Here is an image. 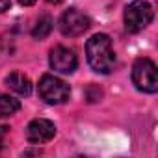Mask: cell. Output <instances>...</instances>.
<instances>
[{"label": "cell", "instance_id": "8", "mask_svg": "<svg viewBox=\"0 0 158 158\" xmlns=\"http://www.w3.org/2000/svg\"><path fill=\"white\" fill-rule=\"evenodd\" d=\"M6 86L11 91L19 93L23 97H28L32 93V82H30V78L26 74H23V73H17V71L15 73H10L6 76Z\"/></svg>", "mask_w": 158, "mask_h": 158}, {"label": "cell", "instance_id": "11", "mask_svg": "<svg viewBox=\"0 0 158 158\" xmlns=\"http://www.w3.org/2000/svg\"><path fill=\"white\" fill-rule=\"evenodd\" d=\"M10 6H11V0H0V13L10 10Z\"/></svg>", "mask_w": 158, "mask_h": 158}, {"label": "cell", "instance_id": "6", "mask_svg": "<svg viewBox=\"0 0 158 158\" xmlns=\"http://www.w3.org/2000/svg\"><path fill=\"white\" fill-rule=\"evenodd\" d=\"M48 61H50V67L56 73H63V74L73 73L78 65V58H76L74 50L69 48V47H63V45H56L50 50Z\"/></svg>", "mask_w": 158, "mask_h": 158}, {"label": "cell", "instance_id": "3", "mask_svg": "<svg viewBox=\"0 0 158 158\" xmlns=\"http://www.w3.org/2000/svg\"><path fill=\"white\" fill-rule=\"evenodd\" d=\"M152 17H154V10L149 2H145V0H134L125 10V28L130 34H138L151 24Z\"/></svg>", "mask_w": 158, "mask_h": 158}, {"label": "cell", "instance_id": "4", "mask_svg": "<svg viewBox=\"0 0 158 158\" xmlns=\"http://www.w3.org/2000/svg\"><path fill=\"white\" fill-rule=\"evenodd\" d=\"M37 89H39V97L47 104H63L69 101V95H71L69 84H65L61 78L54 74H43Z\"/></svg>", "mask_w": 158, "mask_h": 158}, {"label": "cell", "instance_id": "2", "mask_svg": "<svg viewBox=\"0 0 158 158\" xmlns=\"http://www.w3.org/2000/svg\"><path fill=\"white\" fill-rule=\"evenodd\" d=\"M132 82L143 93H156L158 91V74L156 65L149 58H138L132 65Z\"/></svg>", "mask_w": 158, "mask_h": 158}, {"label": "cell", "instance_id": "9", "mask_svg": "<svg viewBox=\"0 0 158 158\" xmlns=\"http://www.w3.org/2000/svg\"><path fill=\"white\" fill-rule=\"evenodd\" d=\"M21 110V102L10 95H0V119L11 117Z\"/></svg>", "mask_w": 158, "mask_h": 158}, {"label": "cell", "instance_id": "14", "mask_svg": "<svg viewBox=\"0 0 158 158\" xmlns=\"http://www.w3.org/2000/svg\"><path fill=\"white\" fill-rule=\"evenodd\" d=\"M2 134H4V132L0 130V149H2Z\"/></svg>", "mask_w": 158, "mask_h": 158}, {"label": "cell", "instance_id": "5", "mask_svg": "<svg viewBox=\"0 0 158 158\" xmlns=\"http://www.w3.org/2000/svg\"><path fill=\"white\" fill-rule=\"evenodd\" d=\"M91 26V21L88 15H84L82 11H78L74 8L67 10L61 17H60V30L63 35L69 37H78L82 35L84 32H88Z\"/></svg>", "mask_w": 158, "mask_h": 158}, {"label": "cell", "instance_id": "13", "mask_svg": "<svg viewBox=\"0 0 158 158\" xmlns=\"http://www.w3.org/2000/svg\"><path fill=\"white\" fill-rule=\"evenodd\" d=\"M47 2H48V4H54V6H58V4H61V2H63V0H47Z\"/></svg>", "mask_w": 158, "mask_h": 158}, {"label": "cell", "instance_id": "1", "mask_svg": "<svg viewBox=\"0 0 158 158\" xmlns=\"http://www.w3.org/2000/svg\"><path fill=\"white\" fill-rule=\"evenodd\" d=\"M86 56L91 69L101 74H110L115 67V52L112 47V39L106 34H95L88 39Z\"/></svg>", "mask_w": 158, "mask_h": 158}, {"label": "cell", "instance_id": "7", "mask_svg": "<svg viewBox=\"0 0 158 158\" xmlns=\"http://www.w3.org/2000/svg\"><path fill=\"white\" fill-rule=\"evenodd\" d=\"M54 134H56L54 123L48 121V119H43V117L30 121V125L26 127V139L30 143H34V145L50 141L54 138Z\"/></svg>", "mask_w": 158, "mask_h": 158}, {"label": "cell", "instance_id": "10", "mask_svg": "<svg viewBox=\"0 0 158 158\" xmlns=\"http://www.w3.org/2000/svg\"><path fill=\"white\" fill-rule=\"evenodd\" d=\"M52 26H54L52 17H50V15H41V17L37 19V23H35L34 30H32V35H34L35 39H45V37L52 32Z\"/></svg>", "mask_w": 158, "mask_h": 158}, {"label": "cell", "instance_id": "12", "mask_svg": "<svg viewBox=\"0 0 158 158\" xmlns=\"http://www.w3.org/2000/svg\"><path fill=\"white\" fill-rule=\"evenodd\" d=\"M17 2H19L21 6H34L37 0H17Z\"/></svg>", "mask_w": 158, "mask_h": 158}]
</instances>
